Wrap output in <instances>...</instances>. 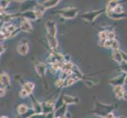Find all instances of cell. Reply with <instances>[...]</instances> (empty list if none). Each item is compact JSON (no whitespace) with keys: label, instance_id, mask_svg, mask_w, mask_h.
Instances as JSON below:
<instances>
[{"label":"cell","instance_id":"cell-1","mask_svg":"<svg viewBox=\"0 0 127 118\" xmlns=\"http://www.w3.org/2000/svg\"><path fill=\"white\" fill-rule=\"evenodd\" d=\"M78 12L77 9H65L64 10L61 11L62 15L65 18H72V17H76L77 13Z\"/></svg>","mask_w":127,"mask_h":118},{"label":"cell","instance_id":"cell-2","mask_svg":"<svg viewBox=\"0 0 127 118\" xmlns=\"http://www.w3.org/2000/svg\"><path fill=\"white\" fill-rule=\"evenodd\" d=\"M17 52H19L21 54L25 55L26 54H27L28 50H29L27 42H21L19 44L17 45Z\"/></svg>","mask_w":127,"mask_h":118},{"label":"cell","instance_id":"cell-3","mask_svg":"<svg viewBox=\"0 0 127 118\" xmlns=\"http://www.w3.org/2000/svg\"><path fill=\"white\" fill-rule=\"evenodd\" d=\"M102 11H97V12H91V13H88L86 14L83 15V18L86 19L87 21H93V19L95 17L97 16L99 13H101Z\"/></svg>","mask_w":127,"mask_h":118},{"label":"cell","instance_id":"cell-4","mask_svg":"<svg viewBox=\"0 0 127 118\" xmlns=\"http://www.w3.org/2000/svg\"><path fill=\"white\" fill-rule=\"evenodd\" d=\"M23 90L25 91L26 93L28 94H31V93L33 91V88H34V84L32 83H30V82H28V83H25L23 86Z\"/></svg>","mask_w":127,"mask_h":118},{"label":"cell","instance_id":"cell-5","mask_svg":"<svg viewBox=\"0 0 127 118\" xmlns=\"http://www.w3.org/2000/svg\"><path fill=\"white\" fill-rule=\"evenodd\" d=\"M114 91H115L114 92H115V94L117 96L118 98H123L124 91H123V89H122V87L121 85L115 87V89H114Z\"/></svg>","mask_w":127,"mask_h":118},{"label":"cell","instance_id":"cell-6","mask_svg":"<svg viewBox=\"0 0 127 118\" xmlns=\"http://www.w3.org/2000/svg\"><path fill=\"white\" fill-rule=\"evenodd\" d=\"M0 82L3 86H9L10 85V78L6 73H3L0 75Z\"/></svg>","mask_w":127,"mask_h":118},{"label":"cell","instance_id":"cell-7","mask_svg":"<svg viewBox=\"0 0 127 118\" xmlns=\"http://www.w3.org/2000/svg\"><path fill=\"white\" fill-rule=\"evenodd\" d=\"M21 28L25 32H31L32 31V25L29 22V21H24L23 22L21 23Z\"/></svg>","mask_w":127,"mask_h":118},{"label":"cell","instance_id":"cell-8","mask_svg":"<svg viewBox=\"0 0 127 118\" xmlns=\"http://www.w3.org/2000/svg\"><path fill=\"white\" fill-rule=\"evenodd\" d=\"M112 57L115 59V62H119V63H121L122 61L123 60V58H122V54H120V52L118 50H115L114 51V54H112Z\"/></svg>","mask_w":127,"mask_h":118},{"label":"cell","instance_id":"cell-9","mask_svg":"<svg viewBox=\"0 0 127 118\" xmlns=\"http://www.w3.org/2000/svg\"><path fill=\"white\" fill-rule=\"evenodd\" d=\"M27 111H28V108L25 105H20V106L17 107V112H18L20 114L25 113Z\"/></svg>","mask_w":127,"mask_h":118},{"label":"cell","instance_id":"cell-10","mask_svg":"<svg viewBox=\"0 0 127 118\" xmlns=\"http://www.w3.org/2000/svg\"><path fill=\"white\" fill-rule=\"evenodd\" d=\"M5 94V90L4 89H0V96H2Z\"/></svg>","mask_w":127,"mask_h":118},{"label":"cell","instance_id":"cell-11","mask_svg":"<svg viewBox=\"0 0 127 118\" xmlns=\"http://www.w3.org/2000/svg\"><path fill=\"white\" fill-rule=\"evenodd\" d=\"M56 118H67L65 116H63V117H56Z\"/></svg>","mask_w":127,"mask_h":118},{"label":"cell","instance_id":"cell-12","mask_svg":"<svg viewBox=\"0 0 127 118\" xmlns=\"http://www.w3.org/2000/svg\"><path fill=\"white\" fill-rule=\"evenodd\" d=\"M1 118H8V117H5V116H3V117H2Z\"/></svg>","mask_w":127,"mask_h":118}]
</instances>
